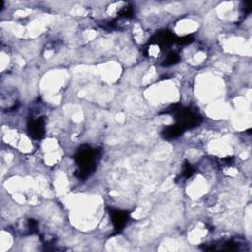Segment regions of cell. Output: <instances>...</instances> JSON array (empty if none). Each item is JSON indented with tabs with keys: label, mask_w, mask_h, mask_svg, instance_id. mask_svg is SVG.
<instances>
[{
	"label": "cell",
	"mask_w": 252,
	"mask_h": 252,
	"mask_svg": "<svg viewBox=\"0 0 252 252\" xmlns=\"http://www.w3.org/2000/svg\"><path fill=\"white\" fill-rule=\"evenodd\" d=\"M98 159V151L89 145H83L78 148L75 154V162L79 167V170L75 173L76 176L80 179L88 178L96 170Z\"/></svg>",
	"instance_id": "1"
},
{
	"label": "cell",
	"mask_w": 252,
	"mask_h": 252,
	"mask_svg": "<svg viewBox=\"0 0 252 252\" xmlns=\"http://www.w3.org/2000/svg\"><path fill=\"white\" fill-rule=\"evenodd\" d=\"M173 116H174L175 117L176 124L179 125L184 131L195 128L202 122V117H201V116L190 108L179 106V108Z\"/></svg>",
	"instance_id": "2"
},
{
	"label": "cell",
	"mask_w": 252,
	"mask_h": 252,
	"mask_svg": "<svg viewBox=\"0 0 252 252\" xmlns=\"http://www.w3.org/2000/svg\"><path fill=\"white\" fill-rule=\"evenodd\" d=\"M176 37L171 31L164 30L156 33L152 38L150 39L149 43L153 45H159L161 48H165L170 46L174 42L176 41Z\"/></svg>",
	"instance_id": "3"
},
{
	"label": "cell",
	"mask_w": 252,
	"mask_h": 252,
	"mask_svg": "<svg viewBox=\"0 0 252 252\" xmlns=\"http://www.w3.org/2000/svg\"><path fill=\"white\" fill-rule=\"evenodd\" d=\"M110 217L112 223L114 225L116 233H119L123 230L125 225L129 220V213L127 211L117 210V209H111L110 210Z\"/></svg>",
	"instance_id": "4"
},
{
	"label": "cell",
	"mask_w": 252,
	"mask_h": 252,
	"mask_svg": "<svg viewBox=\"0 0 252 252\" xmlns=\"http://www.w3.org/2000/svg\"><path fill=\"white\" fill-rule=\"evenodd\" d=\"M240 243L234 240H221L213 242L212 244H206L204 250H215V251H235L239 250Z\"/></svg>",
	"instance_id": "5"
},
{
	"label": "cell",
	"mask_w": 252,
	"mask_h": 252,
	"mask_svg": "<svg viewBox=\"0 0 252 252\" xmlns=\"http://www.w3.org/2000/svg\"><path fill=\"white\" fill-rule=\"evenodd\" d=\"M29 133L32 138L39 140L43 137L44 135V118L43 117H39L37 119L32 120L29 123L28 126Z\"/></svg>",
	"instance_id": "6"
},
{
	"label": "cell",
	"mask_w": 252,
	"mask_h": 252,
	"mask_svg": "<svg viewBox=\"0 0 252 252\" xmlns=\"http://www.w3.org/2000/svg\"><path fill=\"white\" fill-rule=\"evenodd\" d=\"M184 130L177 124H174V125H169L167 126L163 132H162V136L164 139L166 140H174V139H176L178 138L179 136H181L183 134Z\"/></svg>",
	"instance_id": "7"
},
{
	"label": "cell",
	"mask_w": 252,
	"mask_h": 252,
	"mask_svg": "<svg viewBox=\"0 0 252 252\" xmlns=\"http://www.w3.org/2000/svg\"><path fill=\"white\" fill-rule=\"evenodd\" d=\"M180 61V57L176 54V53H170L167 58H165L164 62H163V66H171V65H174V64H176Z\"/></svg>",
	"instance_id": "8"
},
{
	"label": "cell",
	"mask_w": 252,
	"mask_h": 252,
	"mask_svg": "<svg viewBox=\"0 0 252 252\" xmlns=\"http://www.w3.org/2000/svg\"><path fill=\"white\" fill-rule=\"evenodd\" d=\"M194 173H195V170L193 169V167L187 161H185L183 165V171H182L181 176L185 179H188L194 174Z\"/></svg>",
	"instance_id": "9"
},
{
	"label": "cell",
	"mask_w": 252,
	"mask_h": 252,
	"mask_svg": "<svg viewBox=\"0 0 252 252\" xmlns=\"http://www.w3.org/2000/svg\"><path fill=\"white\" fill-rule=\"evenodd\" d=\"M133 13H134V11H133V6L128 5V6H125V7L121 8V10H120L119 13H118V16H119L120 18L129 19V18H131V17L133 16Z\"/></svg>",
	"instance_id": "10"
},
{
	"label": "cell",
	"mask_w": 252,
	"mask_h": 252,
	"mask_svg": "<svg viewBox=\"0 0 252 252\" xmlns=\"http://www.w3.org/2000/svg\"><path fill=\"white\" fill-rule=\"evenodd\" d=\"M194 40V38L192 36H184V37H181V38H177L176 39V43L178 44H181V45H187L191 42H193Z\"/></svg>",
	"instance_id": "11"
}]
</instances>
